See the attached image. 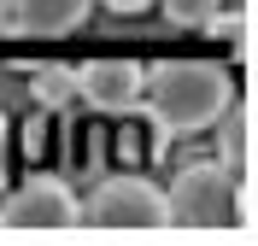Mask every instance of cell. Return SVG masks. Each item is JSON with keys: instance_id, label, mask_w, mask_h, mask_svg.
I'll return each instance as SVG.
<instances>
[{"instance_id": "1", "label": "cell", "mask_w": 258, "mask_h": 246, "mask_svg": "<svg viewBox=\"0 0 258 246\" xmlns=\"http://www.w3.org/2000/svg\"><path fill=\"white\" fill-rule=\"evenodd\" d=\"M235 106V82L217 59H159L141 65V112L159 123V135H188L223 123Z\"/></svg>"}, {"instance_id": "2", "label": "cell", "mask_w": 258, "mask_h": 246, "mask_svg": "<svg viewBox=\"0 0 258 246\" xmlns=\"http://www.w3.org/2000/svg\"><path fill=\"white\" fill-rule=\"evenodd\" d=\"M241 188H246V170H229L217 158L182 164L170 176V188H164L170 223L176 229H223V223H235V194Z\"/></svg>"}, {"instance_id": "3", "label": "cell", "mask_w": 258, "mask_h": 246, "mask_svg": "<svg viewBox=\"0 0 258 246\" xmlns=\"http://www.w3.org/2000/svg\"><path fill=\"white\" fill-rule=\"evenodd\" d=\"M77 223L88 229H170L164 188L147 176H106L88 199H77Z\"/></svg>"}, {"instance_id": "4", "label": "cell", "mask_w": 258, "mask_h": 246, "mask_svg": "<svg viewBox=\"0 0 258 246\" xmlns=\"http://www.w3.org/2000/svg\"><path fill=\"white\" fill-rule=\"evenodd\" d=\"M0 229H77V194L59 176H24L6 188Z\"/></svg>"}, {"instance_id": "5", "label": "cell", "mask_w": 258, "mask_h": 246, "mask_svg": "<svg viewBox=\"0 0 258 246\" xmlns=\"http://www.w3.org/2000/svg\"><path fill=\"white\" fill-rule=\"evenodd\" d=\"M77 94L100 112H135L141 106V65L135 59H88L77 70Z\"/></svg>"}, {"instance_id": "6", "label": "cell", "mask_w": 258, "mask_h": 246, "mask_svg": "<svg viewBox=\"0 0 258 246\" xmlns=\"http://www.w3.org/2000/svg\"><path fill=\"white\" fill-rule=\"evenodd\" d=\"M88 6H94V0H6V30L53 41V35L82 30V24H88Z\"/></svg>"}, {"instance_id": "7", "label": "cell", "mask_w": 258, "mask_h": 246, "mask_svg": "<svg viewBox=\"0 0 258 246\" xmlns=\"http://www.w3.org/2000/svg\"><path fill=\"white\" fill-rule=\"evenodd\" d=\"M30 88H35V100L41 106H64V100L77 94V70H64V65H41L30 76Z\"/></svg>"}, {"instance_id": "8", "label": "cell", "mask_w": 258, "mask_h": 246, "mask_svg": "<svg viewBox=\"0 0 258 246\" xmlns=\"http://www.w3.org/2000/svg\"><path fill=\"white\" fill-rule=\"evenodd\" d=\"M206 30L217 35V41H229L235 53H246V6H229V12L217 6V12L206 18Z\"/></svg>"}, {"instance_id": "9", "label": "cell", "mask_w": 258, "mask_h": 246, "mask_svg": "<svg viewBox=\"0 0 258 246\" xmlns=\"http://www.w3.org/2000/svg\"><path fill=\"white\" fill-rule=\"evenodd\" d=\"M164 6V18L176 24V30H206V18L223 6V0H159Z\"/></svg>"}, {"instance_id": "10", "label": "cell", "mask_w": 258, "mask_h": 246, "mask_svg": "<svg viewBox=\"0 0 258 246\" xmlns=\"http://www.w3.org/2000/svg\"><path fill=\"white\" fill-rule=\"evenodd\" d=\"M100 6H112V12H123V18H135V12H147L153 0H100Z\"/></svg>"}, {"instance_id": "11", "label": "cell", "mask_w": 258, "mask_h": 246, "mask_svg": "<svg viewBox=\"0 0 258 246\" xmlns=\"http://www.w3.org/2000/svg\"><path fill=\"white\" fill-rule=\"evenodd\" d=\"M6 152H12V129H6V117H0V188H6Z\"/></svg>"}, {"instance_id": "12", "label": "cell", "mask_w": 258, "mask_h": 246, "mask_svg": "<svg viewBox=\"0 0 258 246\" xmlns=\"http://www.w3.org/2000/svg\"><path fill=\"white\" fill-rule=\"evenodd\" d=\"M0 30H6V0H0Z\"/></svg>"}]
</instances>
